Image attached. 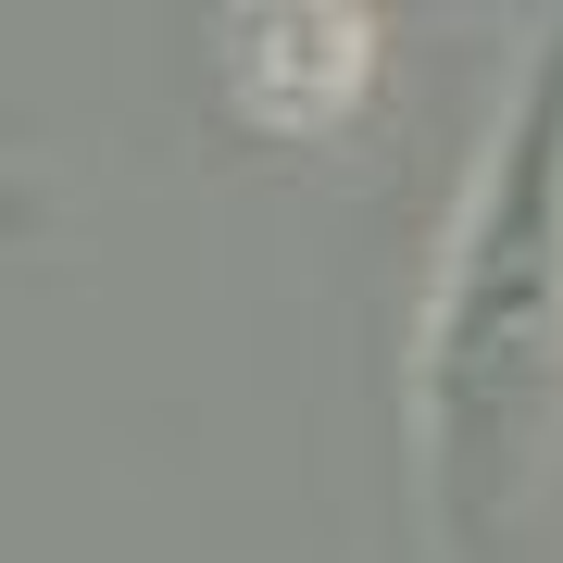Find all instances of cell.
Here are the masks:
<instances>
[{
  "mask_svg": "<svg viewBox=\"0 0 563 563\" xmlns=\"http://www.w3.org/2000/svg\"><path fill=\"white\" fill-rule=\"evenodd\" d=\"M401 451L439 563H514L563 451V25L514 63L401 351Z\"/></svg>",
  "mask_w": 563,
  "mask_h": 563,
  "instance_id": "cell-1",
  "label": "cell"
},
{
  "mask_svg": "<svg viewBox=\"0 0 563 563\" xmlns=\"http://www.w3.org/2000/svg\"><path fill=\"white\" fill-rule=\"evenodd\" d=\"M376 76H388V25L351 13V0H313V13L301 0H251V13L213 25V88L251 139H301V151L351 139Z\"/></svg>",
  "mask_w": 563,
  "mask_h": 563,
  "instance_id": "cell-2",
  "label": "cell"
}]
</instances>
